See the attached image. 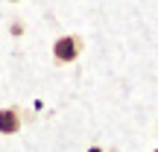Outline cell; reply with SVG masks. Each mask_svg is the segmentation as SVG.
<instances>
[{"label":"cell","instance_id":"1","mask_svg":"<svg viewBox=\"0 0 158 152\" xmlns=\"http://www.w3.org/2000/svg\"><path fill=\"white\" fill-rule=\"evenodd\" d=\"M79 53H82V38H79V35H62V38H56V44H53V59H56L59 64L76 62Z\"/></svg>","mask_w":158,"mask_h":152},{"label":"cell","instance_id":"2","mask_svg":"<svg viewBox=\"0 0 158 152\" xmlns=\"http://www.w3.org/2000/svg\"><path fill=\"white\" fill-rule=\"evenodd\" d=\"M21 129V108H0V135H15Z\"/></svg>","mask_w":158,"mask_h":152},{"label":"cell","instance_id":"3","mask_svg":"<svg viewBox=\"0 0 158 152\" xmlns=\"http://www.w3.org/2000/svg\"><path fill=\"white\" fill-rule=\"evenodd\" d=\"M88 152H102V149H97V146H94V149H88Z\"/></svg>","mask_w":158,"mask_h":152},{"label":"cell","instance_id":"4","mask_svg":"<svg viewBox=\"0 0 158 152\" xmlns=\"http://www.w3.org/2000/svg\"><path fill=\"white\" fill-rule=\"evenodd\" d=\"M155 152H158V149H155Z\"/></svg>","mask_w":158,"mask_h":152}]
</instances>
